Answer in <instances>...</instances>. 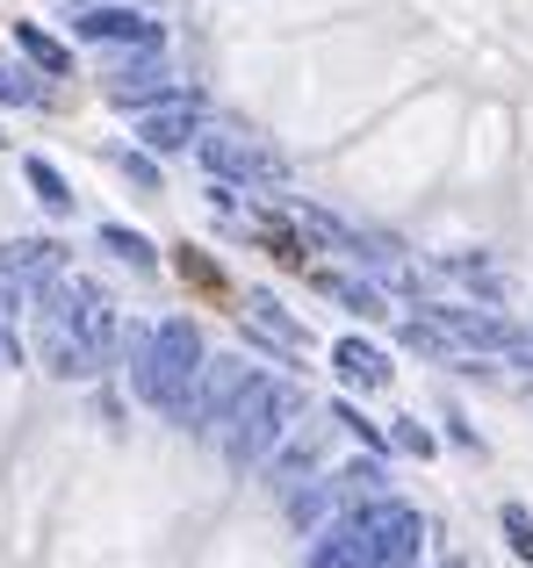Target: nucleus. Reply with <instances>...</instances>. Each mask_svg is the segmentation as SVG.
Wrapping results in <instances>:
<instances>
[{"mask_svg":"<svg viewBox=\"0 0 533 568\" xmlns=\"http://www.w3.org/2000/svg\"><path fill=\"white\" fill-rule=\"evenodd\" d=\"M368 504H382V468H375V460H368V468L332 475V483L295 489V497H289V518H295L303 532H324V526H339V518L368 511Z\"/></svg>","mask_w":533,"mask_h":568,"instance_id":"20e7f679","label":"nucleus"},{"mask_svg":"<svg viewBox=\"0 0 533 568\" xmlns=\"http://www.w3.org/2000/svg\"><path fill=\"white\" fill-rule=\"evenodd\" d=\"M80 8H87V0H80Z\"/></svg>","mask_w":533,"mask_h":568,"instance_id":"b1692460","label":"nucleus"},{"mask_svg":"<svg viewBox=\"0 0 533 568\" xmlns=\"http://www.w3.org/2000/svg\"><path fill=\"white\" fill-rule=\"evenodd\" d=\"M22 173H29V187H37V202L51 209V216H72V187L58 181V166H43V159H29Z\"/></svg>","mask_w":533,"mask_h":568,"instance_id":"2eb2a0df","label":"nucleus"},{"mask_svg":"<svg viewBox=\"0 0 533 568\" xmlns=\"http://www.w3.org/2000/svg\"><path fill=\"white\" fill-rule=\"evenodd\" d=\"M14 43H22V51L37 58V72H43V80H66V72H72V51H66V43H51L37 22H14Z\"/></svg>","mask_w":533,"mask_h":568,"instance_id":"4468645a","label":"nucleus"},{"mask_svg":"<svg viewBox=\"0 0 533 568\" xmlns=\"http://www.w3.org/2000/svg\"><path fill=\"white\" fill-rule=\"evenodd\" d=\"M101 245H109L115 260H130V266H138V274H152V260H159V252L144 245L138 231H123V223H109V231H101Z\"/></svg>","mask_w":533,"mask_h":568,"instance_id":"dca6fc26","label":"nucleus"},{"mask_svg":"<svg viewBox=\"0 0 533 568\" xmlns=\"http://www.w3.org/2000/svg\"><path fill=\"white\" fill-rule=\"evenodd\" d=\"M0 367H22V346H14V332H0Z\"/></svg>","mask_w":533,"mask_h":568,"instance_id":"4be33fe9","label":"nucleus"},{"mask_svg":"<svg viewBox=\"0 0 533 568\" xmlns=\"http://www.w3.org/2000/svg\"><path fill=\"white\" fill-rule=\"evenodd\" d=\"M195 152H202V166H210L217 181H245V187H281L289 181V159L266 152L260 138H245V130H202Z\"/></svg>","mask_w":533,"mask_h":568,"instance_id":"423d86ee","label":"nucleus"},{"mask_svg":"<svg viewBox=\"0 0 533 568\" xmlns=\"http://www.w3.org/2000/svg\"><path fill=\"white\" fill-rule=\"evenodd\" d=\"M396 446H404V454H419V460H425V454H433V432H425L419 417H404V425H396Z\"/></svg>","mask_w":533,"mask_h":568,"instance_id":"aec40b11","label":"nucleus"},{"mask_svg":"<svg viewBox=\"0 0 533 568\" xmlns=\"http://www.w3.org/2000/svg\"><path fill=\"white\" fill-rule=\"evenodd\" d=\"M245 388H253V367H245V361H210V367H202V388H195V425L224 432V417L239 410Z\"/></svg>","mask_w":533,"mask_h":568,"instance_id":"6e6552de","label":"nucleus"},{"mask_svg":"<svg viewBox=\"0 0 533 568\" xmlns=\"http://www.w3.org/2000/svg\"><path fill=\"white\" fill-rule=\"evenodd\" d=\"M447 568H462V561H447Z\"/></svg>","mask_w":533,"mask_h":568,"instance_id":"5701e85b","label":"nucleus"},{"mask_svg":"<svg viewBox=\"0 0 533 568\" xmlns=\"http://www.w3.org/2000/svg\"><path fill=\"white\" fill-rule=\"evenodd\" d=\"M425 317L440 324V332L454 338V346H520V332H512L505 317H491V310H462V303H440V310H425Z\"/></svg>","mask_w":533,"mask_h":568,"instance_id":"9b49d317","label":"nucleus"},{"mask_svg":"<svg viewBox=\"0 0 533 568\" xmlns=\"http://www.w3.org/2000/svg\"><path fill=\"white\" fill-rule=\"evenodd\" d=\"M303 388L281 382V375H253V388L239 396V410L224 417V454L239 460V468H260V460H274L281 439H295V425H303Z\"/></svg>","mask_w":533,"mask_h":568,"instance_id":"7ed1b4c3","label":"nucleus"},{"mask_svg":"<svg viewBox=\"0 0 533 568\" xmlns=\"http://www.w3.org/2000/svg\"><path fill=\"white\" fill-rule=\"evenodd\" d=\"M123 173H130L138 187H159V173H152V159H144V152H123Z\"/></svg>","mask_w":533,"mask_h":568,"instance_id":"412c9836","label":"nucleus"},{"mask_svg":"<svg viewBox=\"0 0 533 568\" xmlns=\"http://www.w3.org/2000/svg\"><path fill=\"white\" fill-rule=\"evenodd\" d=\"M0 274L22 281V288H43L51 274H66V252L51 237H14V245H0Z\"/></svg>","mask_w":533,"mask_h":568,"instance_id":"f8f14e48","label":"nucleus"},{"mask_svg":"<svg viewBox=\"0 0 533 568\" xmlns=\"http://www.w3.org/2000/svg\"><path fill=\"white\" fill-rule=\"evenodd\" d=\"M72 29H80L87 43H130V51H159V22H152V14H138V8H101V0H87Z\"/></svg>","mask_w":533,"mask_h":568,"instance_id":"0eeeda50","label":"nucleus"},{"mask_svg":"<svg viewBox=\"0 0 533 568\" xmlns=\"http://www.w3.org/2000/svg\"><path fill=\"white\" fill-rule=\"evenodd\" d=\"M138 138L152 144V152H181L188 138H202L195 130V94H167V101H152V109H138Z\"/></svg>","mask_w":533,"mask_h":568,"instance_id":"9d476101","label":"nucleus"},{"mask_svg":"<svg viewBox=\"0 0 533 568\" xmlns=\"http://www.w3.org/2000/svg\"><path fill=\"white\" fill-rule=\"evenodd\" d=\"M505 540H512V555L533 561V518H526V504H505Z\"/></svg>","mask_w":533,"mask_h":568,"instance_id":"a211bd4d","label":"nucleus"},{"mask_svg":"<svg viewBox=\"0 0 533 568\" xmlns=\"http://www.w3.org/2000/svg\"><path fill=\"white\" fill-rule=\"evenodd\" d=\"M0 101H14V109H29V101H43V87L29 80V72H14V65H0Z\"/></svg>","mask_w":533,"mask_h":568,"instance_id":"f3484780","label":"nucleus"},{"mask_svg":"<svg viewBox=\"0 0 533 568\" xmlns=\"http://www.w3.org/2000/svg\"><path fill=\"white\" fill-rule=\"evenodd\" d=\"M324 295H339V303H353L361 317H382V295H375V288H353V281H324Z\"/></svg>","mask_w":533,"mask_h":568,"instance_id":"6ab92c4d","label":"nucleus"},{"mask_svg":"<svg viewBox=\"0 0 533 568\" xmlns=\"http://www.w3.org/2000/svg\"><path fill=\"white\" fill-rule=\"evenodd\" d=\"M37 317L72 324V332H80L87 346H101V353L115 346V303L87 274H51V281H43V310H37Z\"/></svg>","mask_w":533,"mask_h":568,"instance_id":"39448f33","label":"nucleus"},{"mask_svg":"<svg viewBox=\"0 0 533 568\" xmlns=\"http://www.w3.org/2000/svg\"><path fill=\"white\" fill-rule=\"evenodd\" d=\"M37 346H43V361H51V375H66V382H87V375L109 367V353L87 346V338L72 332V324H58V317H37Z\"/></svg>","mask_w":533,"mask_h":568,"instance_id":"1a4fd4ad","label":"nucleus"},{"mask_svg":"<svg viewBox=\"0 0 533 568\" xmlns=\"http://www.w3.org/2000/svg\"><path fill=\"white\" fill-rule=\"evenodd\" d=\"M202 332L188 317H159L152 332H130V382L159 417L188 425L195 417V388H202Z\"/></svg>","mask_w":533,"mask_h":568,"instance_id":"f257e3e1","label":"nucleus"},{"mask_svg":"<svg viewBox=\"0 0 533 568\" xmlns=\"http://www.w3.org/2000/svg\"><path fill=\"white\" fill-rule=\"evenodd\" d=\"M332 367H339L353 388H390V353L361 346V338H339V346H332Z\"/></svg>","mask_w":533,"mask_h":568,"instance_id":"ddd939ff","label":"nucleus"},{"mask_svg":"<svg viewBox=\"0 0 533 568\" xmlns=\"http://www.w3.org/2000/svg\"><path fill=\"white\" fill-rule=\"evenodd\" d=\"M419 540H425V518L411 511V504L382 497V504H368V511L324 526L303 568H411L419 561Z\"/></svg>","mask_w":533,"mask_h":568,"instance_id":"f03ea898","label":"nucleus"}]
</instances>
